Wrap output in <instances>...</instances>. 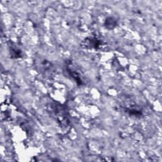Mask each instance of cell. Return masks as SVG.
I'll return each mask as SVG.
<instances>
[{"mask_svg": "<svg viewBox=\"0 0 162 162\" xmlns=\"http://www.w3.org/2000/svg\"><path fill=\"white\" fill-rule=\"evenodd\" d=\"M85 41L89 42L88 43H87V44L85 45V48H88V46H89L90 48H95V49H96L100 45V43L99 42L98 40L97 39H96V38L86 39Z\"/></svg>", "mask_w": 162, "mask_h": 162, "instance_id": "3", "label": "cell"}, {"mask_svg": "<svg viewBox=\"0 0 162 162\" xmlns=\"http://www.w3.org/2000/svg\"><path fill=\"white\" fill-rule=\"evenodd\" d=\"M105 25H106V27H107L109 26H111V25H112V27H113V26L115 27L116 25V21L115 19H113V18L110 17V18H109V20L107 19V20H106Z\"/></svg>", "mask_w": 162, "mask_h": 162, "instance_id": "5", "label": "cell"}, {"mask_svg": "<svg viewBox=\"0 0 162 162\" xmlns=\"http://www.w3.org/2000/svg\"><path fill=\"white\" fill-rule=\"evenodd\" d=\"M65 67L67 73L72 77V79H73L79 85H82L83 81L81 78V74L76 69L75 65L70 62L69 63H67Z\"/></svg>", "mask_w": 162, "mask_h": 162, "instance_id": "2", "label": "cell"}, {"mask_svg": "<svg viewBox=\"0 0 162 162\" xmlns=\"http://www.w3.org/2000/svg\"><path fill=\"white\" fill-rule=\"evenodd\" d=\"M10 51L11 52V55L15 58H20L22 55V51L21 50L15 45L14 44L13 46H10Z\"/></svg>", "mask_w": 162, "mask_h": 162, "instance_id": "4", "label": "cell"}, {"mask_svg": "<svg viewBox=\"0 0 162 162\" xmlns=\"http://www.w3.org/2000/svg\"><path fill=\"white\" fill-rule=\"evenodd\" d=\"M35 65L38 71L40 72L44 77H51L55 73V70L54 69L52 64L46 60L36 61Z\"/></svg>", "mask_w": 162, "mask_h": 162, "instance_id": "1", "label": "cell"}]
</instances>
